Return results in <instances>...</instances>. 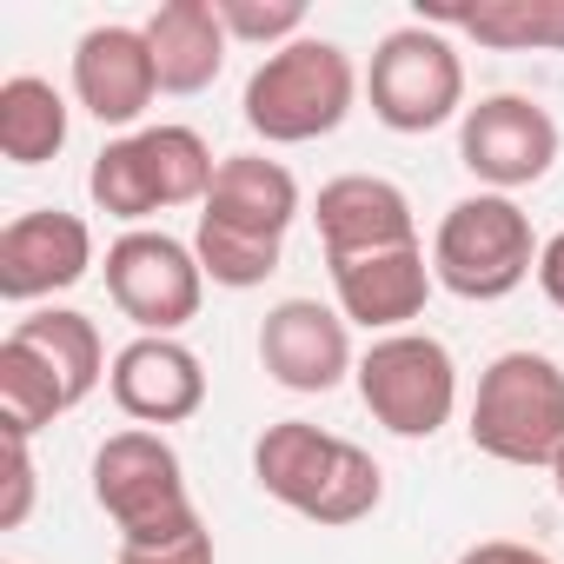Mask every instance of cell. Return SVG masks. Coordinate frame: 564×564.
I'll return each instance as SVG.
<instances>
[{
	"mask_svg": "<svg viewBox=\"0 0 564 564\" xmlns=\"http://www.w3.org/2000/svg\"><path fill=\"white\" fill-rule=\"evenodd\" d=\"M300 219V180L265 160V153H232L213 173V193L199 199V265L213 286L226 293H252L279 272L286 252V226Z\"/></svg>",
	"mask_w": 564,
	"mask_h": 564,
	"instance_id": "obj_1",
	"label": "cell"
},
{
	"mask_svg": "<svg viewBox=\"0 0 564 564\" xmlns=\"http://www.w3.org/2000/svg\"><path fill=\"white\" fill-rule=\"evenodd\" d=\"M252 478L265 498H279L286 511H300L313 524H333V531L372 518L386 498V471L372 465V452L339 438V432H319L306 419H279L259 432Z\"/></svg>",
	"mask_w": 564,
	"mask_h": 564,
	"instance_id": "obj_2",
	"label": "cell"
},
{
	"mask_svg": "<svg viewBox=\"0 0 564 564\" xmlns=\"http://www.w3.org/2000/svg\"><path fill=\"white\" fill-rule=\"evenodd\" d=\"M359 100V74L346 61V47L333 41H293V47H279L252 67L246 80V127L272 147H306V140H326L346 127Z\"/></svg>",
	"mask_w": 564,
	"mask_h": 564,
	"instance_id": "obj_3",
	"label": "cell"
},
{
	"mask_svg": "<svg viewBox=\"0 0 564 564\" xmlns=\"http://www.w3.org/2000/svg\"><path fill=\"white\" fill-rule=\"evenodd\" d=\"M471 445L498 465H557L564 452V366L544 352H498L478 372Z\"/></svg>",
	"mask_w": 564,
	"mask_h": 564,
	"instance_id": "obj_4",
	"label": "cell"
},
{
	"mask_svg": "<svg viewBox=\"0 0 564 564\" xmlns=\"http://www.w3.org/2000/svg\"><path fill=\"white\" fill-rule=\"evenodd\" d=\"M213 147L193 133V127H140L113 147H100L94 173H87V193L100 213L140 226L166 206H193L213 193Z\"/></svg>",
	"mask_w": 564,
	"mask_h": 564,
	"instance_id": "obj_5",
	"label": "cell"
},
{
	"mask_svg": "<svg viewBox=\"0 0 564 564\" xmlns=\"http://www.w3.org/2000/svg\"><path fill=\"white\" fill-rule=\"evenodd\" d=\"M538 272L531 219L511 193H471L458 199L432 232V279L458 300H505Z\"/></svg>",
	"mask_w": 564,
	"mask_h": 564,
	"instance_id": "obj_6",
	"label": "cell"
},
{
	"mask_svg": "<svg viewBox=\"0 0 564 564\" xmlns=\"http://www.w3.org/2000/svg\"><path fill=\"white\" fill-rule=\"evenodd\" d=\"M94 505L120 524V544H160V538H180V531L206 524L193 511L180 452L147 425L113 432L94 452Z\"/></svg>",
	"mask_w": 564,
	"mask_h": 564,
	"instance_id": "obj_7",
	"label": "cell"
},
{
	"mask_svg": "<svg viewBox=\"0 0 564 564\" xmlns=\"http://www.w3.org/2000/svg\"><path fill=\"white\" fill-rule=\"evenodd\" d=\"M366 94H372L379 127H392V133H432V127H445L465 107V61H458V47L438 28L412 21V28H392L372 47Z\"/></svg>",
	"mask_w": 564,
	"mask_h": 564,
	"instance_id": "obj_8",
	"label": "cell"
},
{
	"mask_svg": "<svg viewBox=\"0 0 564 564\" xmlns=\"http://www.w3.org/2000/svg\"><path fill=\"white\" fill-rule=\"evenodd\" d=\"M359 399L392 438H432L458 405V366L445 339L392 333V339H372V352L359 359Z\"/></svg>",
	"mask_w": 564,
	"mask_h": 564,
	"instance_id": "obj_9",
	"label": "cell"
},
{
	"mask_svg": "<svg viewBox=\"0 0 564 564\" xmlns=\"http://www.w3.org/2000/svg\"><path fill=\"white\" fill-rule=\"evenodd\" d=\"M107 293L113 306L147 333V339H173L186 319H199L206 300V265L193 246H180L173 232H120L107 246Z\"/></svg>",
	"mask_w": 564,
	"mask_h": 564,
	"instance_id": "obj_10",
	"label": "cell"
},
{
	"mask_svg": "<svg viewBox=\"0 0 564 564\" xmlns=\"http://www.w3.org/2000/svg\"><path fill=\"white\" fill-rule=\"evenodd\" d=\"M458 160L491 193L538 186L551 173V160H557V120L538 100H524V94H491V100L465 107V120H458Z\"/></svg>",
	"mask_w": 564,
	"mask_h": 564,
	"instance_id": "obj_11",
	"label": "cell"
},
{
	"mask_svg": "<svg viewBox=\"0 0 564 564\" xmlns=\"http://www.w3.org/2000/svg\"><path fill=\"white\" fill-rule=\"evenodd\" d=\"M259 366L286 392H333L346 372H359L346 313H333L319 300H279L259 319Z\"/></svg>",
	"mask_w": 564,
	"mask_h": 564,
	"instance_id": "obj_12",
	"label": "cell"
},
{
	"mask_svg": "<svg viewBox=\"0 0 564 564\" xmlns=\"http://www.w3.org/2000/svg\"><path fill=\"white\" fill-rule=\"evenodd\" d=\"M87 265H94V232L80 213L41 206V213H21L0 226V300H14V306L80 286Z\"/></svg>",
	"mask_w": 564,
	"mask_h": 564,
	"instance_id": "obj_13",
	"label": "cell"
},
{
	"mask_svg": "<svg viewBox=\"0 0 564 564\" xmlns=\"http://www.w3.org/2000/svg\"><path fill=\"white\" fill-rule=\"evenodd\" d=\"M319 246H326V265L333 259H366V252H399V246H419V219H412V199L379 180V173H339L319 186Z\"/></svg>",
	"mask_w": 564,
	"mask_h": 564,
	"instance_id": "obj_14",
	"label": "cell"
},
{
	"mask_svg": "<svg viewBox=\"0 0 564 564\" xmlns=\"http://www.w3.org/2000/svg\"><path fill=\"white\" fill-rule=\"evenodd\" d=\"M160 94L147 28H87L74 47V100L100 127H133Z\"/></svg>",
	"mask_w": 564,
	"mask_h": 564,
	"instance_id": "obj_15",
	"label": "cell"
},
{
	"mask_svg": "<svg viewBox=\"0 0 564 564\" xmlns=\"http://www.w3.org/2000/svg\"><path fill=\"white\" fill-rule=\"evenodd\" d=\"M333 293H339V313L346 326H366V333H405L425 300H432V265H425V246H399V252H366V259H333Z\"/></svg>",
	"mask_w": 564,
	"mask_h": 564,
	"instance_id": "obj_16",
	"label": "cell"
},
{
	"mask_svg": "<svg viewBox=\"0 0 564 564\" xmlns=\"http://www.w3.org/2000/svg\"><path fill=\"white\" fill-rule=\"evenodd\" d=\"M107 379H113V405L140 425H180L206 405V366L180 339H147L140 333L133 346H120Z\"/></svg>",
	"mask_w": 564,
	"mask_h": 564,
	"instance_id": "obj_17",
	"label": "cell"
},
{
	"mask_svg": "<svg viewBox=\"0 0 564 564\" xmlns=\"http://www.w3.org/2000/svg\"><path fill=\"white\" fill-rule=\"evenodd\" d=\"M226 28L213 0H166L147 21V47H153V74L160 94H206L226 67Z\"/></svg>",
	"mask_w": 564,
	"mask_h": 564,
	"instance_id": "obj_18",
	"label": "cell"
},
{
	"mask_svg": "<svg viewBox=\"0 0 564 564\" xmlns=\"http://www.w3.org/2000/svg\"><path fill=\"white\" fill-rule=\"evenodd\" d=\"M425 28H458L498 54H564V0H478V8H432Z\"/></svg>",
	"mask_w": 564,
	"mask_h": 564,
	"instance_id": "obj_19",
	"label": "cell"
},
{
	"mask_svg": "<svg viewBox=\"0 0 564 564\" xmlns=\"http://www.w3.org/2000/svg\"><path fill=\"white\" fill-rule=\"evenodd\" d=\"M67 147V100L41 74L0 80V153L14 166H41Z\"/></svg>",
	"mask_w": 564,
	"mask_h": 564,
	"instance_id": "obj_20",
	"label": "cell"
},
{
	"mask_svg": "<svg viewBox=\"0 0 564 564\" xmlns=\"http://www.w3.org/2000/svg\"><path fill=\"white\" fill-rule=\"evenodd\" d=\"M14 339H21L28 352L47 359V372L67 386L74 405L94 399V386H100V372H107V346H100V326H94L87 313H61V306H47V313L21 319Z\"/></svg>",
	"mask_w": 564,
	"mask_h": 564,
	"instance_id": "obj_21",
	"label": "cell"
},
{
	"mask_svg": "<svg viewBox=\"0 0 564 564\" xmlns=\"http://www.w3.org/2000/svg\"><path fill=\"white\" fill-rule=\"evenodd\" d=\"M61 412H74L67 386L47 372L41 352H28L14 333L0 346V438H34L41 425H54Z\"/></svg>",
	"mask_w": 564,
	"mask_h": 564,
	"instance_id": "obj_22",
	"label": "cell"
},
{
	"mask_svg": "<svg viewBox=\"0 0 564 564\" xmlns=\"http://www.w3.org/2000/svg\"><path fill=\"white\" fill-rule=\"evenodd\" d=\"M219 8V28L232 41H259V47H293L306 41V8L300 0H213Z\"/></svg>",
	"mask_w": 564,
	"mask_h": 564,
	"instance_id": "obj_23",
	"label": "cell"
},
{
	"mask_svg": "<svg viewBox=\"0 0 564 564\" xmlns=\"http://www.w3.org/2000/svg\"><path fill=\"white\" fill-rule=\"evenodd\" d=\"M120 564H213V531L193 524V531L160 538V544H120Z\"/></svg>",
	"mask_w": 564,
	"mask_h": 564,
	"instance_id": "obj_24",
	"label": "cell"
},
{
	"mask_svg": "<svg viewBox=\"0 0 564 564\" xmlns=\"http://www.w3.org/2000/svg\"><path fill=\"white\" fill-rule=\"evenodd\" d=\"M28 511H34V452H28V438H8V498H0V531L28 524Z\"/></svg>",
	"mask_w": 564,
	"mask_h": 564,
	"instance_id": "obj_25",
	"label": "cell"
},
{
	"mask_svg": "<svg viewBox=\"0 0 564 564\" xmlns=\"http://www.w3.org/2000/svg\"><path fill=\"white\" fill-rule=\"evenodd\" d=\"M458 564H557V557H544L538 544H518V538H485V544H471Z\"/></svg>",
	"mask_w": 564,
	"mask_h": 564,
	"instance_id": "obj_26",
	"label": "cell"
},
{
	"mask_svg": "<svg viewBox=\"0 0 564 564\" xmlns=\"http://www.w3.org/2000/svg\"><path fill=\"white\" fill-rule=\"evenodd\" d=\"M538 286H544V300L564 313V232H551V239L538 246Z\"/></svg>",
	"mask_w": 564,
	"mask_h": 564,
	"instance_id": "obj_27",
	"label": "cell"
},
{
	"mask_svg": "<svg viewBox=\"0 0 564 564\" xmlns=\"http://www.w3.org/2000/svg\"><path fill=\"white\" fill-rule=\"evenodd\" d=\"M551 478H557V498H564V452H557V465H551Z\"/></svg>",
	"mask_w": 564,
	"mask_h": 564,
	"instance_id": "obj_28",
	"label": "cell"
}]
</instances>
